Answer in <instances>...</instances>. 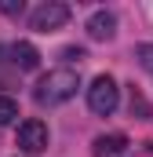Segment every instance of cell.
<instances>
[{
  "label": "cell",
  "instance_id": "6da1fadb",
  "mask_svg": "<svg viewBox=\"0 0 153 157\" xmlns=\"http://www.w3.org/2000/svg\"><path fill=\"white\" fill-rule=\"evenodd\" d=\"M76 88H80L76 70H69V66H58V70H47V73L37 80L33 99H37L40 106H62V102H69V99L76 95Z\"/></svg>",
  "mask_w": 153,
  "mask_h": 157
},
{
  "label": "cell",
  "instance_id": "7a4b0ae2",
  "mask_svg": "<svg viewBox=\"0 0 153 157\" xmlns=\"http://www.w3.org/2000/svg\"><path fill=\"white\" fill-rule=\"evenodd\" d=\"M117 102H120V88H117V80L110 73H99V77L91 80V88H88V106H91V113H99V117H110L117 110Z\"/></svg>",
  "mask_w": 153,
  "mask_h": 157
},
{
  "label": "cell",
  "instance_id": "3957f363",
  "mask_svg": "<svg viewBox=\"0 0 153 157\" xmlns=\"http://www.w3.org/2000/svg\"><path fill=\"white\" fill-rule=\"evenodd\" d=\"M47 139H51V132H47V124L37 117H29V121H22L18 124V135H15V143H18V150L22 154H44L47 150Z\"/></svg>",
  "mask_w": 153,
  "mask_h": 157
},
{
  "label": "cell",
  "instance_id": "277c9868",
  "mask_svg": "<svg viewBox=\"0 0 153 157\" xmlns=\"http://www.w3.org/2000/svg\"><path fill=\"white\" fill-rule=\"evenodd\" d=\"M66 22H69V7H66V4H58V0L40 4L37 11L29 15V26H33L37 33H55V29H62Z\"/></svg>",
  "mask_w": 153,
  "mask_h": 157
},
{
  "label": "cell",
  "instance_id": "5b68a950",
  "mask_svg": "<svg viewBox=\"0 0 153 157\" xmlns=\"http://www.w3.org/2000/svg\"><path fill=\"white\" fill-rule=\"evenodd\" d=\"M11 62H15V70L29 73V70L40 66V51L29 44V40H18V44H11Z\"/></svg>",
  "mask_w": 153,
  "mask_h": 157
},
{
  "label": "cell",
  "instance_id": "8992f818",
  "mask_svg": "<svg viewBox=\"0 0 153 157\" xmlns=\"http://www.w3.org/2000/svg\"><path fill=\"white\" fill-rule=\"evenodd\" d=\"M117 33V18L110 11H95L91 18H88V37L91 40H110Z\"/></svg>",
  "mask_w": 153,
  "mask_h": 157
},
{
  "label": "cell",
  "instance_id": "52a82bcc",
  "mask_svg": "<svg viewBox=\"0 0 153 157\" xmlns=\"http://www.w3.org/2000/svg\"><path fill=\"white\" fill-rule=\"evenodd\" d=\"M124 150H128L124 135H99L95 139V157H120Z\"/></svg>",
  "mask_w": 153,
  "mask_h": 157
},
{
  "label": "cell",
  "instance_id": "ba28073f",
  "mask_svg": "<svg viewBox=\"0 0 153 157\" xmlns=\"http://www.w3.org/2000/svg\"><path fill=\"white\" fill-rule=\"evenodd\" d=\"M15 121H18V102L11 95H0V128L4 124H15Z\"/></svg>",
  "mask_w": 153,
  "mask_h": 157
},
{
  "label": "cell",
  "instance_id": "9c48e42d",
  "mask_svg": "<svg viewBox=\"0 0 153 157\" xmlns=\"http://www.w3.org/2000/svg\"><path fill=\"white\" fill-rule=\"evenodd\" d=\"M135 59H139L142 70H150V73H153V44H135Z\"/></svg>",
  "mask_w": 153,
  "mask_h": 157
},
{
  "label": "cell",
  "instance_id": "30bf717a",
  "mask_svg": "<svg viewBox=\"0 0 153 157\" xmlns=\"http://www.w3.org/2000/svg\"><path fill=\"white\" fill-rule=\"evenodd\" d=\"M0 11L4 15H22V0H0Z\"/></svg>",
  "mask_w": 153,
  "mask_h": 157
},
{
  "label": "cell",
  "instance_id": "8fae6325",
  "mask_svg": "<svg viewBox=\"0 0 153 157\" xmlns=\"http://www.w3.org/2000/svg\"><path fill=\"white\" fill-rule=\"evenodd\" d=\"M62 59H66V62H80V59H88V55H84V48H66Z\"/></svg>",
  "mask_w": 153,
  "mask_h": 157
}]
</instances>
